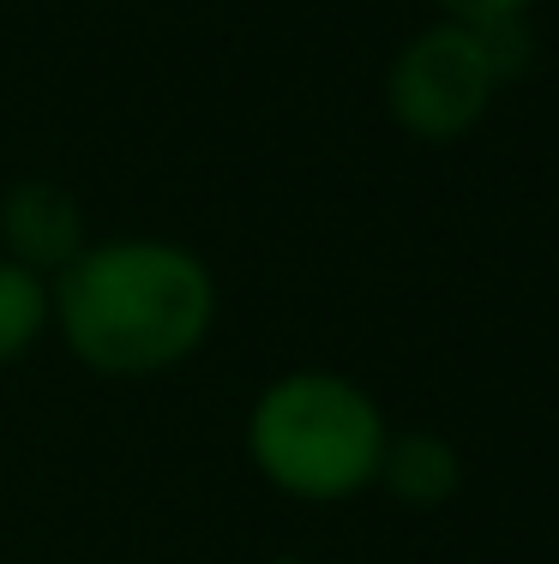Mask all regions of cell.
<instances>
[{"instance_id":"1","label":"cell","mask_w":559,"mask_h":564,"mask_svg":"<svg viewBox=\"0 0 559 564\" xmlns=\"http://www.w3.org/2000/svg\"><path fill=\"white\" fill-rule=\"evenodd\" d=\"M66 355L97 379H163L217 330V276L186 240L109 235L49 276Z\"/></svg>"},{"instance_id":"2","label":"cell","mask_w":559,"mask_h":564,"mask_svg":"<svg viewBox=\"0 0 559 564\" xmlns=\"http://www.w3.org/2000/svg\"><path fill=\"white\" fill-rule=\"evenodd\" d=\"M391 421L373 391L331 367H289L247 409V463L295 505H350L373 492Z\"/></svg>"},{"instance_id":"3","label":"cell","mask_w":559,"mask_h":564,"mask_svg":"<svg viewBox=\"0 0 559 564\" xmlns=\"http://www.w3.org/2000/svg\"><path fill=\"white\" fill-rule=\"evenodd\" d=\"M529 43L524 19L512 24H463V19H433L421 24L397 55L385 61V115L404 139L416 144H463L487 115L499 90L524 73Z\"/></svg>"},{"instance_id":"4","label":"cell","mask_w":559,"mask_h":564,"mask_svg":"<svg viewBox=\"0 0 559 564\" xmlns=\"http://www.w3.org/2000/svg\"><path fill=\"white\" fill-rule=\"evenodd\" d=\"M90 247L78 198L55 181H19L0 193V259L55 276Z\"/></svg>"},{"instance_id":"5","label":"cell","mask_w":559,"mask_h":564,"mask_svg":"<svg viewBox=\"0 0 559 564\" xmlns=\"http://www.w3.org/2000/svg\"><path fill=\"white\" fill-rule=\"evenodd\" d=\"M373 487H379L385 499L409 505V510H439L463 492V456L451 438L428 433V426H409V433L385 438L379 480H373Z\"/></svg>"},{"instance_id":"6","label":"cell","mask_w":559,"mask_h":564,"mask_svg":"<svg viewBox=\"0 0 559 564\" xmlns=\"http://www.w3.org/2000/svg\"><path fill=\"white\" fill-rule=\"evenodd\" d=\"M49 330H55V294H49V276L31 271V264L0 259V367L24 360Z\"/></svg>"},{"instance_id":"7","label":"cell","mask_w":559,"mask_h":564,"mask_svg":"<svg viewBox=\"0 0 559 564\" xmlns=\"http://www.w3.org/2000/svg\"><path fill=\"white\" fill-rule=\"evenodd\" d=\"M536 0H433L439 19H463V24H512V19H529Z\"/></svg>"}]
</instances>
